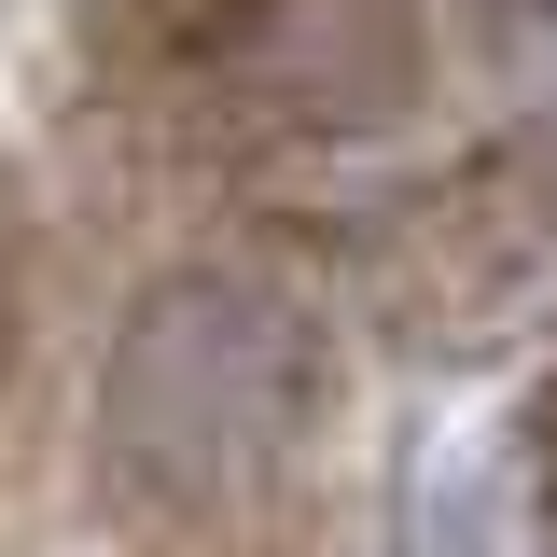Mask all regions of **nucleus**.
<instances>
[{
  "mask_svg": "<svg viewBox=\"0 0 557 557\" xmlns=\"http://www.w3.org/2000/svg\"><path fill=\"white\" fill-rule=\"evenodd\" d=\"M335 405L321 321L251 265H168L98 362V460L168 530H237L307 474Z\"/></svg>",
  "mask_w": 557,
  "mask_h": 557,
  "instance_id": "nucleus-1",
  "label": "nucleus"
},
{
  "mask_svg": "<svg viewBox=\"0 0 557 557\" xmlns=\"http://www.w3.org/2000/svg\"><path fill=\"white\" fill-rule=\"evenodd\" d=\"M557 278V139H487L391 223V321L432 348L502 335Z\"/></svg>",
  "mask_w": 557,
  "mask_h": 557,
  "instance_id": "nucleus-2",
  "label": "nucleus"
},
{
  "mask_svg": "<svg viewBox=\"0 0 557 557\" xmlns=\"http://www.w3.org/2000/svg\"><path fill=\"white\" fill-rule=\"evenodd\" d=\"M209 70L251 126H293V139H376L432 98V42L405 0H237Z\"/></svg>",
  "mask_w": 557,
  "mask_h": 557,
  "instance_id": "nucleus-3",
  "label": "nucleus"
},
{
  "mask_svg": "<svg viewBox=\"0 0 557 557\" xmlns=\"http://www.w3.org/2000/svg\"><path fill=\"white\" fill-rule=\"evenodd\" d=\"M530 516H544V544H557V391H544V418H530Z\"/></svg>",
  "mask_w": 557,
  "mask_h": 557,
  "instance_id": "nucleus-4",
  "label": "nucleus"
}]
</instances>
